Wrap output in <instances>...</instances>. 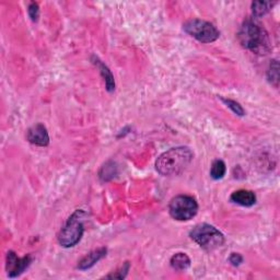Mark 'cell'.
Listing matches in <instances>:
<instances>
[{
	"label": "cell",
	"mask_w": 280,
	"mask_h": 280,
	"mask_svg": "<svg viewBox=\"0 0 280 280\" xmlns=\"http://www.w3.org/2000/svg\"><path fill=\"white\" fill-rule=\"evenodd\" d=\"M194 153L188 147H176L163 152L156 161V169L163 176L178 175L193 161Z\"/></svg>",
	"instance_id": "1"
},
{
	"label": "cell",
	"mask_w": 280,
	"mask_h": 280,
	"mask_svg": "<svg viewBox=\"0 0 280 280\" xmlns=\"http://www.w3.org/2000/svg\"><path fill=\"white\" fill-rule=\"evenodd\" d=\"M239 42L244 49L257 54H266L269 51V38L267 32L256 22L248 20L239 31Z\"/></svg>",
	"instance_id": "2"
},
{
	"label": "cell",
	"mask_w": 280,
	"mask_h": 280,
	"mask_svg": "<svg viewBox=\"0 0 280 280\" xmlns=\"http://www.w3.org/2000/svg\"><path fill=\"white\" fill-rule=\"evenodd\" d=\"M83 211L76 210L58 233V242L64 248H72L79 243L83 236Z\"/></svg>",
	"instance_id": "3"
},
{
	"label": "cell",
	"mask_w": 280,
	"mask_h": 280,
	"mask_svg": "<svg viewBox=\"0 0 280 280\" xmlns=\"http://www.w3.org/2000/svg\"><path fill=\"white\" fill-rule=\"evenodd\" d=\"M192 240L205 250L218 249L224 243V237L221 232L213 225L202 223L196 225L190 233Z\"/></svg>",
	"instance_id": "4"
},
{
	"label": "cell",
	"mask_w": 280,
	"mask_h": 280,
	"mask_svg": "<svg viewBox=\"0 0 280 280\" xmlns=\"http://www.w3.org/2000/svg\"><path fill=\"white\" fill-rule=\"evenodd\" d=\"M169 211L173 219L178 221H189L197 215L198 204L192 196L178 195L171 199Z\"/></svg>",
	"instance_id": "5"
},
{
	"label": "cell",
	"mask_w": 280,
	"mask_h": 280,
	"mask_svg": "<svg viewBox=\"0 0 280 280\" xmlns=\"http://www.w3.org/2000/svg\"><path fill=\"white\" fill-rule=\"evenodd\" d=\"M183 29L188 34L202 43L215 42L220 36V32L215 25L201 19L189 20L183 25Z\"/></svg>",
	"instance_id": "6"
},
{
	"label": "cell",
	"mask_w": 280,
	"mask_h": 280,
	"mask_svg": "<svg viewBox=\"0 0 280 280\" xmlns=\"http://www.w3.org/2000/svg\"><path fill=\"white\" fill-rule=\"evenodd\" d=\"M32 263V256L28 255L24 257H18L15 252L9 251L7 254L6 269L8 277L16 278L29 267Z\"/></svg>",
	"instance_id": "7"
},
{
	"label": "cell",
	"mask_w": 280,
	"mask_h": 280,
	"mask_svg": "<svg viewBox=\"0 0 280 280\" xmlns=\"http://www.w3.org/2000/svg\"><path fill=\"white\" fill-rule=\"evenodd\" d=\"M26 139L32 145H35L38 147H46L50 144V136L48 129L42 124H36L26 132Z\"/></svg>",
	"instance_id": "8"
},
{
	"label": "cell",
	"mask_w": 280,
	"mask_h": 280,
	"mask_svg": "<svg viewBox=\"0 0 280 280\" xmlns=\"http://www.w3.org/2000/svg\"><path fill=\"white\" fill-rule=\"evenodd\" d=\"M106 252H108V250L105 248H101L90 252L89 254H86L81 261L79 262L77 266L78 269L85 270L93 267V266H95L99 261H101V259L106 255Z\"/></svg>",
	"instance_id": "9"
},
{
	"label": "cell",
	"mask_w": 280,
	"mask_h": 280,
	"mask_svg": "<svg viewBox=\"0 0 280 280\" xmlns=\"http://www.w3.org/2000/svg\"><path fill=\"white\" fill-rule=\"evenodd\" d=\"M230 199L238 205L244 206V207H251L256 203V195L252 191L239 190L232 193Z\"/></svg>",
	"instance_id": "10"
},
{
	"label": "cell",
	"mask_w": 280,
	"mask_h": 280,
	"mask_svg": "<svg viewBox=\"0 0 280 280\" xmlns=\"http://www.w3.org/2000/svg\"><path fill=\"white\" fill-rule=\"evenodd\" d=\"M98 68L100 69V73H101V76L103 77L104 81H105V85H106V90L109 92H113L115 90V80L114 77H113L111 70L109 69V67L106 65H104L101 61H99L98 63H96Z\"/></svg>",
	"instance_id": "11"
},
{
	"label": "cell",
	"mask_w": 280,
	"mask_h": 280,
	"mask_svg": "<svg viewBox=\"0 0 280 280\" xmlns=\"http://www.w3.org/2000/svg\"><path fill=\"white\" fill-rule=\"evenodd\" d=\"M171 266L173 269L182 271L186 270L191 266V258L185 253H176L171 258Z\"/></svg>",
	"instance_id": "12"
},
{
	"label": "cell",
	"mask_w": 280,
	"mask_h": 280,
	"mask_svg": "<svg viewBox=\"0 0 280 280\" xmlns=\"http://www.w3.org/2000/svg\"><path fill=\"white\" fill-rule=\"evenodd\" d=\"M116 175H117V165L113 161L106 162L99 172L100 178L104 182L110 181V179L114 178Z\"/></svg>",
	"instance_id": "13"
},
{
	"label": "cell",
	"mask_w": 280,
	"mask_h": 280,
	"mask_svg": "<svg viewBox=\"0 0 280 280\" xmlns=\"http://www.w3.org/2000/svg\"><path fill=\"white\" fill-rule=\"evenodd\" d=\"M275 3L270 2H254L252 4V12L255 17L259 18L268 13L270 9L274 7Z\"/></svg>",
	"instance_id": "14"
},
{
	"label": "cell",
	"mask_w": 280,
	"mask_h": 280,
	"mask_svg": "<svg viewBox=\"0 0 280 280\" xmlns=\"http://www.w3.org/2000/svg\"><path fill=\"white\" fill-rule=\"evenodd\" d=\"M225 163L222 160H215V161L212 162L210 169V176L213 179H221L225 175Z\"/></svg>",
	"instance_id": "15"
},
{
	"label": "cell",
	"mask_w": 280,
	"mask_h": 280,
	"mask_svg": "<svg viewBox=\"0 0 280 280\" xmlns=\"http://www.w3.org/2000/svg\"><path fill=\"white\" fill-rule=\"evenodd\" d=\"M267 78L269 81L278 86V81H279V65H278V62L277 61H272L270 63V66H269V69L267 71Z\"/></svg>",
	"instance_id": "16"
},
{
	"label": "cell",
	"mask_w": 280,
	"mask_h": 280,
	"mask_svg": "<svg viewBox=\"0 0 280 280\" xmlns=\"http://www.w3.org/2000/svg\"><path fill=\"white\" fill-rule=\"evenodd\" d=\"M221 99V101L228 106V108L235 113V114L239 115V116H243L245 114V112L243 110V108L241 105H240V103H238L237 101H235V100H231V99H225V98H220Z\"/></svg>",
	"instance_id": "17"
},
{
	"label": "cell",
	"mask_w": 280,
	"mask_h": 280,
	"mask_svg": "<svg viewBox=\"0 0 280 280\" xmlns=\"http://www.w3.org/2000/svg\"><path fill=\"white\" fill-rule=\"evenodd\" d=\"M28 12H29V16H30L32 21L36 22L38 20V17H39L38 5L36 3H30L29 8H28Z\"/></svg>",
	"instance_id": "18"
},
{
	"label": "cell",
	"mask_w": 280,
	"mask_h": 280,
	"mask_svg": "<svg viewBox=\"0 0 280 280\" xmlns=\"http://www.w3.org/2000/svg\"><path fill=\"white\" fill-rule=\"evenodd\" d=\"M129 270V263L126 262V264L123 266V267L119 269L118 271L114 272V274H111L106 276V278H118V279H124L127 275V272Z\"/></svg>",
	"instance_id": "19"
},
{
	"label": "cell",
	"mask_w": 280,
	"mask_h": 280,
	"mask_svg": "<svg viewBox=\"0 0 280 280\" xmlns=\"http://www.w3.org/2000/svg\"><path fill=\"white\" fill-rule=\"evenodd\" d=\"M229 262L233 265V266H239L243 262V257L242 255H240L239 253H232L229 257Z\"/></svg>",
	"instance_id": "20"
}]
</instances>
